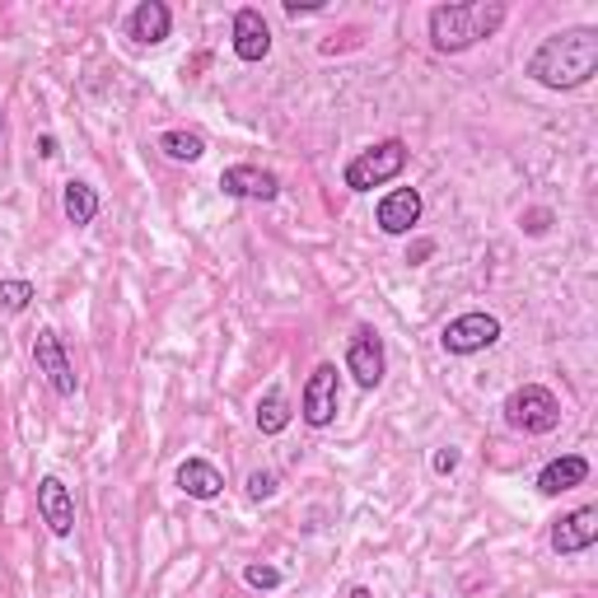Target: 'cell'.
<instances>
[{"mask_svg": "<svg viewBox=\"0 0 598 598\" xmlns=\"http://www.w3.org/2000/svg\"><path fill=\"white\" fill-rule=\"evenodd\" d=\"M594 71H598V29L589 24L543 38L528 56V75L543 89H580L594 79Z\"/></svg>", "mask_w": 598, "mask_h": 598, "instance_id": "1", "label": "cell"}, {"mask_svg": "<svg viewBox=\"0 0 598 598\" xmlns=\"http://www.w3.org/2000/svg\"><path fill=\"white\" fill-rule=\"evenodd\" d=\"M430 43L435 52H468L505 24L501 0H463V6H435L430 10Z\"/></svg>", "mask_w": 598, "mask_h": 598, "instance_id": "2", "label": "cell"}, {"mask_svg": "<svg viewBox=\"0 0 598 598\" xmlns=\"http://www.w3.org/2000/svg\"><path fill=\"white\" fill-rule=\"evenodd\" d=\"M505 421L524 435H547L562 426V403H556V393L543 384H520L505 397Z\"/></svg>", "mask_w": 598, "mask_h": 598, "instance_id": "3", "label": "cell"}, {"mask_svg": "<svg viewBox=\"0 0 598 598\" xmlns=\"http://www.w3.org/2000/svg\"><path fill=\"white\" fill-rule=\"evenodd\" d=\"M407 169V146L403 141H378V146H370V150H361L346 164V188L351 192H370V188H384V183H393L397 173Z\"/></svg>", "mask_w": 598, "mask_h": 598, "instance_id": "4", "label": "cell"}, {"mask_svg": "<svg viewBox=\"0 0 598 598\" xmlns=\"http://www.w3.org/2000/svg\"><path fill=\"white\" fill-rule=\"evenodd\" d=\"M501 342V318L495 313H482V309H472V313H458L453 323L440 332V346L449 355H477V351H487Z\"/></svg>", "mask_w": 598, "mask_h": 598, "instance_id": "5", "label": "cell"}, {"mask_svg": "<svg viewBox=\"0 0 598 598\" xmlns=\"http://www.w3.org/2000/svg\"><path fill=\"white\" fill-rule=\"evenodd\" d=\"M337 407H342V393H337V365H313L309 374V384L305 393H299V416L313 426V430H323L337 421Z\"/></svg>", "mask_w": 598, "mask_h": 598, "instance_id": "6", "label": "cell"}, {"mask_svg": "<svg viewBox=\"0 0 598 598\" xmlns=\"http://www.w3.org/2000/svg\"><path fill=\"white\" fill-rule=\"evenodd\" d=\"M33 365L38 374H47V384L62 393V397H75L79 388V374L71 365V355H66V342L56 337V328H38V342H33Z\"/></svg>", "mask_w": 598, "mask_h": 598, "instance_id": "7", "label": "cell"}, {"mask_svg": "<svg viewBox=\"0 0 598 598\" xmlns=\"http://www.w3.org/2000/svg\"><path fill=\"white\" fill-rule=\"evenodd\" d=\"M346 370L355 374V384H361V388H378V384H384L388 355H384V342H378L374 328H355L351 346H346Z\"/></svg>", "mask_w": 598, "mask_h": 598, "instance_id": "8", "label": "cell"}, {"mask_svg": "<svg viewBox=\"0 0 598 598\" xmlns=\"http://www.w3.org/2000/svg\"><path fill=\"white\" fill-rule=\"evenodd\" d=\"M221 192L238 196V202H276V196H281V178L271 169H257V164H229L221 173Z\"/></svg>", "mask_w": 598, "mask_h": 598, "instance_id": "9", "label": "cell"}, {"mask_svg": "<svg viewBox=\"0 0 598 598\" xmlns=\"http://www.w3.org/2000/svg\"><path fill=\"white\" fill-rule=\"evenodd\" d=\"M594 543H598V505L570 510L566 520H556V528H552V552L556 556H580Z\"/></svg>", "mask_w": 598, "mask_h": 598, "instance_id": "10", "label": "cell"}, {"mask_svg": "<svg viewBox=\"0 0 598 598\" xmlns=\"http://www.w3.org/2000/svg\"><path fill=\"white\" fill-rule=\"evenodd\" d=\"M38 514H43V524L52 528V537H71L75 533V501L62 477H43L38 482Z\"/></svg>", "mask_w": 598, "mask_h": 598, "instance_id": "11", "label": "cell"}, {"mask_svg": "<svg viewBox=\"0 0 598 598\" xmlns=\"http://www.w3.org/2000/svg\"><path fill=\"white\" fill-rule=\"evenodd\" d=\"M421 221V192L416 188H393L384 202L374 206V225L384 234H412Z\"/></svg>", "mask_w": 598, "mask_h": 598, "instance_id": "12", "label": "cell"}, {"mask_svg": "<svg viewBox=\"0 0 598 598\" xmlns=\"http://www.w3.org/2000/svg\"><path fill=\"white\" fill-rule=\"evenodd\" d=\"M267 52H271L267 19H263V10L244 6V10L234 14V56H238V62H263Z\"/></svg>", "mask_w": 598, "mask_h": 598, "instance_id": "13", "label": "cell"}, {"mask_svg": "<svg viewBox=\"0 0 598 598\" xmlns=\"http://www.w3.org/2000/svg\"><path fill=\"white\" fill-rule=\"evenodd\" d=\"M589 482V458L585 453H566V458H552V463L537 472V491L543 495H562Z\"/></svg>", "mask_w": 598, "mask_h": 598, "instance_id": "14", "label": "cell"}, {"mask_svg": "<svg viewBox=\"0 0 598 598\" xmlns=\"http://www.w3.org/2000/svg\"><path fill=\"white\" fill-rule=\"evenodd\" d=\"M127 29H131V38H136V43L154 47V43H164V38H169V29H173V14H169V6H164V0H141V6L131 10Z\"/></svg>", "mask_w": 598, "mask_h": 598, "instance_id": "15", "label": "cell"}, {"mask_svg": "<svg viewBox=\"0 0 598 598\" xmlns=\"http://www.w3.org/2000/svg\"><path fill=\"white\" fill-rule=\"evenodd\" d=\"M178 487H183L192 501H215V495L225 491V477L215 463H206V458H188V463L178 468Z\"/></svg>", "mask_w": 598, "mask_h": 598, "instance_id": "16", "label": "cell"}, {"mask_svg": "<svg viewBox=\"0 0 598 598\" xmlns=\"http://www.w3.org/2000/svg\"><path fill=\"white\" fill-rule=\"evenodd\" d=\"M62 211H66V221L71 225H94V215H98V192L89 183H79V178H71L66 192H62Z\"/></svg>", "mask_w": 598, "mask_h": 598, "instance_id": "17", "label": "cell"}, {"mask_svg": "<svg viewBox=\"0 0 598 598\" xmlns=\"http://www.w3.org/2000/svg\"><path fill=\"white\" fill-rule=\"evenodd\" d=\"M290 426V403H286V393L281 388H267L263 393V403H257V430L263 435H281Z\"/></svg>", "mask_w": 598, "mask_h": 598, "instance_id": "18", "label": "cell"}, {"mask_svg": "<svg viewBox=\"0 0 598 598\" xmlns=\"http://www.w3.org/2000/svg\"><path fill=\"white\" fill-rule=\"evenodd\" d=\"M159 150H164L169 159H178V164H196V159L206 154V141L196 131H164L159 136Z\"/></svg>", "mask_w": 598, "mask_h": 598, "instance_id": "19", "label": "cell"}, {"mask_svg": "<svg viewBox=\"0 0 598 598\" xmlns=\"http://www.w3.org/2000/svg\"><path fill=\"white\" fill-rule=\"evenodd\" d=\"M33 299H38L33 281H19V276H14V281H0V309H6V313H24Z\"/></svg>", "mask_w": 598, "mask_h": 598, "instance_id": "20", "label": "cell"}, {"mask_svg": "<svg viewBox=\"0 0 598 598\" xmlns=\"http://www.w3.org/2000/svg\"><path fill=\"white\" fill-rule=\"evenodd\" d=\"M244 580H248L253 589H281L286 575L276 570V566H248V570H244Z\"/></svg>", "mask_w": 598, "mask_h": 598, "instance_id": "21", "label": "cell"}, {"mask_svg": "<svg viewBox=\"0 0 598 598\" xmlns=\"http://www.w3.org/2000/svg\"><path fill=\"white\" fill-rule=\"evenodd\" d=\"M276 491H281L276 472H253V477H248V495H253V501H271Z\"/></svg>", "mask_w": 598, "mask_h": 598, "instance_id": "22", "label": "cell"}, {"mask_svg": "<svg viewBox=\"0 0 598 598\" xmlns=\"http://www.w3.org/2000/svg\"><path fill=\"white\" fill-rule=\"evenodd\" d=\"M458 463H463V453H458V449H440V453H435V472H440V477H449Z\"/></svg>", "mask_w": 598, "mask_h": 598, "instance_id": "23", "label": "cell"}, {"mask_svg": "<svg viewBox=\"0 0 598 598\" xmlns=\"http://www.w3.org/2000/svg\"><path fill=\"white\" fill-rule=\"evenodd\" d=\"M323 10V0H305V6H299V0H286V14L290 19H299V14H318Z\"/></svg>", "mask_w": 598, "mask_h": 598, "instance_id": "24", "label": "cell"}, {"mask_svg": "<svg viewBox=\"0 0 598 598\" xmlns=\"http://www.w3.org/2000/svg\"><path fill=\"white\" fill-rule=\"evenodd\" d=\"M430 253H435V244H430V238H421V244L407 253V263H421V257H430Z\"/></svg>", "mask_w": 598, "mask_h": 598, "instance_id": "25", "label": "cell"}, {"mask_svg": "<svg viewBox=\"0 0 598 598\" xmlns=\"http://www.w3.org/2000/svg\"><path fill=\"white\" fill-rule=\"evenodd\" d=\"M38 154H43V159H56V136H43V141H38Z\"/></svg>", "mask_w": 598, "mask_h": 598, "instance_id": "26", "label": "cell"}, {"mask_svg": "<svg viewBox=\"0 0 598 598\" xmlns=\"http://www.w3.org/2000/svg\"><path fill=\"white\" fill-rule=\"evenodd\" d=\"M346 598H374V594H370V589H365V585H355V589H351V594H346Z\"/></svg>", "mask_w": 598, "mask_h": 598, "instance_id": "27", "label": "cell"}, {"mask_svg": "<svg viewBox=\"0 0 598 598\" xmlns=\"http://www.w3.org/2000/svg\"><path fill=\"white\" fill-rule=\"evenodd\" d=\"M0 131H6V108H0Z\"/></svg>", "mask_w": 598, "mask_h": 598, "instance_id": "28", "label": "cell"}]
</instances>
